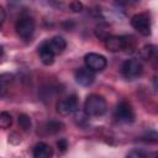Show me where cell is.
I'll list each match as a JSON object with an SVG mask.
<instances>
[{
	"mask_svg": "<svg viewBox=\"0 0 158 158\" xmlns=\"http://www.w3.org/2000/svg\"><path fill=\"white\" fill-rule=\"evenodd\" d=\"M47 43H48V47L51 48V51L54 54L62 53L65 49V47H67V42H65V40L62 36H54L51 40H48Z\"/></svg>",
	"mask_w": 158,
	"mask_h": 158,
	"instance_id": "cell-12",
	"label": "cell"
},
{
	"mask_svg": "<svg viewBox=\"0 0 158 158\" xmlns=\"http://www.w3.org/2000/svg\"><path fill=\"white\" fill-rule=\"evenodd\" d=\"M52 156H53V149L46 142H38L33 147V157L35 158H49Z\"/></svg>",
	"mask_w": 158,
	"mask_h": 158,
	"instance_id": "cell-11",
	"label": "cell"
},
{
	"mask_svg": "<svg viewBox=\"0 0 158 158\" xmlns=\"http://www.w3.org/2000/svg\"><path fill=\"white\" fill-rule=\"evenodd\" d=\"M12 125V116L7 111L0 112V127L1 128H9Z\"/></svg>",
	"mask_w": 158,
	"mask_h": 158,
	"instance_id": "cell-16",
	"label": "cell"
},
{
	"mask_svg": "<svg viewBox=\"0 0 158 158\" xmlns=\"http://www.w3.org/2000/svg\"><path fill=\"white\" fill-rule=\"evenodd\" d=\"M35 20L30 16H23L21 19L17 20L16 25H15V30H16V33L23 38V40H28L33 32H35Z\"/></svg>",
	"mask_w": 158,
	"mask_h": 158,
	"instance_id": "cell-6",
	"label": "cell"
},
{
	"mask_svg": "<svg viewBox=\"0 0 158 158\" xmlns=\"http://www.w3.org/2000/svg\"><path fill=\"white\" fill-rule=\"evenodd\" d=\"M38 54H40V59L44 65H51L54 62V57L56 54L51 51V48L48 47L47 41H44L41 46H38Z\"/></svg>",
	"mask_w": 158,
	"mask_h": 158,
	"instance_id": "cell-10",
	"label": "cell"
},
{
	"mask_svg": "<svg viewBox=\"0 0 158 158\" xmlns=\"http://www.w3.org/2000/svg\"><path fill=\"white\" fill-rule=\"evenodd\" d=\"M133 2H138V1H141V0H132Z\"/></svg>",
	"mask_w": 158,
	"mask_h": 158,
	"instance_id": "cell-24",
	"label": "cell"
},
{
	"mask_svg": "<svg viewBox=\"0 0 158 158\" xmlns=\"http://www.w3.org/2000/svg\"><path fill=\"white\" fill-rule=\"evenodd\" d=\"M120 4H127L128 2V0H117Z\"/></svg>",
	"mask_w": 158,
	"mask_h": 158,
	"instance_id": "cell-23",
	"label": "cell"
},
{
	"mask_svg": "<svg viewBox=\"0 0 158 158\" xmlns=\"http://www.w3.org/2000/svg\"><path fill=\"white\" fill-rule=\"evenodd\" d=\"M19 125H20V127L22 128V130H25V131H28L30 128H31V125H32V122H31V118H30V116H27L26 114H21L20 116H19Z\"/></svg>",
	"mask_w": 158,
	"mask_h": 158,
	"instance_id": "cell-17",
	"label": "cell"
},
{
	"mask_svg": "<svg viewBox=\"0 0 158 158\" xmlns=\"http://www.w3.org/2000/svg\"><path fill=\"white\" fill-rule=\"evenodd\" d=\"M9 1H19V0H9Z\"/></svg>",
	"mask_w": 158,
	"mask_h": 158,
	"instance_id": "cell-25",
	"label": "cell"
},
{
	"mask_svg": "<svg viewBox=\"0 0 158 158\" xmlns=\"http://www.w3.org/2000/svg\"><path fill=\"white\" fill-rule=\"evenodd\" d=\"M142 73H143V65L136 58L127 59L121 65V74L128 80H133V79L141 77Z\"/></svg>",
	"mask_w": 158,
	"mask_h": 158,
	"instance_id": "cell-3",
	"label": "cell"
},
{
	"mask_svg": "<svg viewBox=\"0 0 158 158\" xmlns=\"http://www.w3.org/2000/svg\"><path fill=\"white\" fill-rule=\"evenodd\" d=\"M77 110H78V99L75 95L67 96V98L59 100L57 104V111L63 116L72 115Z\"/></svg>",
	"mask_w": 158,
	"mask_h": 158,
	"instance_id": "cell-8",
	"label": "cell"
},
{
	"mask_svg": "<svg viewBox=\"0 0 158 158\" xmlns=\"http://www.w3.org/2000/svg\"><path fill=\"white\" fill-rule=\"evenodd\" d=\"M5 19H6V14H5V10H4V7L0 5V26L4 23Z\"/></svg>",
	"mask_w": 158,
	"mask_h": 158,
	"instance_id": "cell-21",
	"label": "cell"
},
{
	"mask_svg": "<svg viewBox=\"0 0 158 158\" xmlns=\"http://www.w3.org/2000/svg\"><path fill=\"white\" fill-rule=\"evenodd\" d=\"M115 117L117 121L123 122V123H131L135 120V111L132 105L127 100H121L116 105L115 110Z\"/></svg>",
	"mask_w": 158,
	"mask_h": 158,
	"instance_id": "cell-4",
	"label": "cell"
},
{
	"mask_svg": "<svg viewBox=\"0 0 158 158\" xmlns=\"http://www.w3.org/2000/svg\"><path fill=\"white\" fill-rule=\"evenodd\" d=\"M131 26L142 36L151 35V16L147 12L137 14L131 19Z\"/></svg>",
	"mask_w": 158,
	"mask_h": 158,
	"instance_id": "cell-5",
	"label": "cell"
},
{
	"mask_svg": "<svg viewBox=\"0 0 158 158\" xmlns=\"http://www.w3.org/2000/svg\"><path fill=\"white\" fill-rule=\"evenodd\" d=\"M2 56H4V48H2V46H0V60H1Z\"/></svg>",
	"mask_w": 158,
	"mask_h": 158,
	"instance_id": "cell-22",
	"label": "cell"
},
{
	"mask_svg": "<svg viewBox=\"0 0 158 158\" xmlns=\"http://www.w3.org/2000/svg\"><path fill=\"white\" fill-rule=\"evenodd\" d=\"M14 81V75L10 73H2L0 74V98L5 96Z\"/></svg>",
	"mask_w": 158,
	"mask_h": 158,
	"instance_id": "cell-13",
	"label": "cell"
},
{
	"mask_svg": "<svg viewBox=\"0 0 158 158\" xmlns=\"http://www.w3.org/2000/svg\"><path fill=\"white\" fill-rule=\"evenodd\" d=\"M105 47L110 52H121L133 48L132 38L127 36H107L105 37Z\"/></svg>",
	"mask_w": 158,
	"mask_h": 158,
	"instance_id": "cell-2",
	"label": "cell"
},
{
	"mask_svg": "<svg viewBox=\"0 0 158 158\" xmlns=\"http://www.w3.org/2000/svg\"><path fill=\"white\" fill-rule=\"evenodd\" d=\"M84 62L86 68H89L93 72H101L106 68L107 60L104 56L99 54V53H86L84 57Z\"/></svg>",
	"mask_w": 158,
	"mask_h": 158,
	"instance_id": "cell-7",
	"label": "cell"
},
{
	"mask_svg": "<svg viewBox=\"0 0 158 158\" xmlns=\"http://www.w3.org/2000/svg\"><path fill=\"white\" fill-rule=\"evenodd\" d=\"M57 147H58V149H59L62 153H64V152L67 151V148H68V142H67V139H64V138L59 139V141L57 142Z\"/></svg>",
	"mask_w": 158,
	"mask_h": 158,
	"instance_id": "cell-20",
	"label": "cell"
},
{
	"mask_svg": "<svg viewBox=\"0 0 158 158\" xmlns=\"http://www.w3.org/2000/svg\"><path fill=\"white\" fill-rule=\"evenodd\" d=\"M63 128H64V123L58 120H51V121L46 122L44 127H43V130L46 131L47 135H56V133L63 131Z\"/></svg>",
	"mask_w": 158,
	"mask_h": 158,
	"instance_id": "cell-14",
	"label": "cell"
},
{
	"mask_svg": "<svg viewBox=\"0 0 158 158\" xmlns=\"http://www.w3.org/2000/svg\"><path fill=\"white\" fill-rule=\"evenodd\" d=\"M156 52V47L153 44H147L141 49V58L144 60H151L152 57L154 56Z\"/></svg>",
	"mask_w": 158,
	"mask_h": 158,
	"instance_id": "cell-15",
	"label": "cell"
},
{
	"mask_svg": "<svg viewBox=\"0 0 158 158\" xmlns=\"http://www.w3.org/2000/svg\"><path fill=\"white\" fill-rule=\"evenodd\" d=\"M83 4L79 1V0H74V1H72V4H70V10L72 11H74V12H80V11H83Z\"/></svg>",
	"mask_w": 158,
	"mask_h": 158,
	"instance_id": "cell-18",
	"label": "cell"
},
{
	"mask_svg": "<svg viewBox=\"0 0 158 158\" xmlns=\"http://www.w3.org/2000/svg\"><path fill=\"white\" fill-rule=\"evenodd\" d=\"M146 156H147V153L141 151V149H133L127 154V157H135V158H142V157H146Z\"/></svg>",
	"mask_w": 158,
	"mask_h": 158,
	"instance_id": "cell-19",
	"label": "cell"
},
{
	"mask_svg": "<svg viewBox=\"0 0 158 158\" xmlns=\"http://www.w3.org/2000/svg\"><path fill=\"white\" fill-rule=\"evenodd\" d=\"M74 78H75V81L81 86H90L95 80L94 72L86 67L77 69L74 73Z\"/></svg>",
	"mask_w": 158,
	"mask_h": 158,
	"instance_id": "cell-9",
	"label": "cell"
},
{
	"mask_svg": "<svg viewBox=\"0 0 158 158\" xmlns=\"http://www.w3.org/2000/svg\"><path fill=\"white\" fill-rule=\"evenodd\" d=\"M107 110V104L104 96L99 94H90L84 102V112L86 116L99 117L102 116Z\"/></svg>",
	"mask_w": 158,
	"mask_h": 158,
	"instance_id": "cell-1",
	"label": "cell"
}]
</instances>
